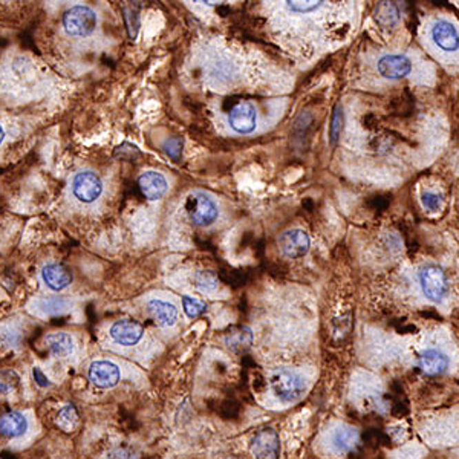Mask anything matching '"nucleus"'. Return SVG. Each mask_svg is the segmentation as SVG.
<instances>
[{
	"mask_svg": "<svg viewBox=\"0 0 459 459\" xmlns=\"http://www.w3.org/2000/svg\"><path fill=\"white\" fill-rule=\"evenodd\" d=\"M3 138H5V130H3V127H2V126H0V144H2Z\"/></svg>",
	"mask_w": 459,
	"mask_h": 459,
	"instance_id": "nucleus-34",
	"label": "nucleus"
},
{
	"mask_svg": "<svg viewBox=\"0 0 459 459\" xmlns=\"http://www.w3.org/2000/svg\"><path fill=\"white\" fill-rule=\"evenodd\" d=\"M45 342H46L48 347H50V351L52 352V356H55V357L65 358V357L72 356L75 351L74 338L66 332L50 334V336L45 338Z\"/></svg>",
	"mask_w": 459,
	"mask_h": 459,
	"instance_id": "nucleus-19",
	"label": "nucleus"
},
{
	"mask_svg": "<svg viewBox=\"0 0 459 459\" xmlns=\"http://www.w3.org/2000/svg\"><path fill=\"white\" fill-rule=\"evenodd\" d=\"M252 451L256 458L261 459H273L280 455V440L274 429L267 427L257 432L253 440Z\"/></svg>",
	"mask_w": 459,
	"mask_h": 459,
	"instance_id": "nucleus-11",
	"label": "nucleus"
},
{
	"mask_svg": "<svg viewBox=\"0 0 459 459\" xmlns=\"http://www.w3.org/2000/svg\"><path fill=\"white\" fill-rule=\"evenodd\" d=\"M138 187L144 196L150 201L161 199L169 189L165 178L158 172H144L138 179Z\"/></svg>",
	"mask_w": 459,
	"mask_h": 459,
	"instance_id": "nucleus-13",
	"label": "nucleus"
},
{
	"mask_svg": "<svg viewBox=\"0 0 459 459\" xmlns=\"http://www.w3.org/2000/svg\"><path fill=\"white\" fill-rule=\"evenodd\" d=\"M121 378L120 367L112 361L96 360L89 366V380L96 387L109 389L116 386V382Z\"/></svg>",
	"mask_w": 459,
	"mask_h": 459,
	"instance_id": "nucleus-9",
	"label": "nucleus"
},
{
	"mask_svg": "<svg viewBox=\"0 0 459 459\" xmlns=\"http://www.w3.org/2000/svg\"><path fill=\"white\" fill-rule=\"evenodd\" d=\"M309 236L303 229H288L280 234L279 248L289 259H300L309 252Z\"/></svg>",
	"mask_w": 459,
	"mask_h": 459,
	"instance_id": "nucleus-8",
	"label": "nucleus"
},
{
	"mask_svg": "<svg viewBox=\"0 0 459 459\" xmlns=\"http://www.w3.org/2000/svg\"><path fill=\"white\" fill-rule=\"evenodd\" d=\"M183 308H184V312L187 314V317L196 318L201 314H204L205 309H207V305H205V302L201 300V298L192 297V296H184Z\"/></svg>",
	"mask_w": 459,
	"mask_h": 459,
	"instance_id": "nucleus-26",
	"label": "nucleus"
},
{
	"mask_svg": "<svg viewBox=\"0 0 459 459\" xmlns=\"http://www.w3.org/2000/svg\"><path fill=\"white\" fill-rule=\"evenodd\" d=\"M147 308L150 311L152 317L161 326H173L178 320V309L173 303L159 300V298H153V300L149 302Z\"/></svg>",
	"mask_w": 459,
	"mask_h": 459,
	"instance_id": "nucleus-17",
	"label": "nucleus"
},
{
	"mask_svg": "<svg viewBox=\"0 0 459 459\" xmlns=\"http://www.w3.org/2000/svg\"><path fill=\"white\" fill-rule=\"evenodd\" d=\"M32 375H34V380H36V382L40 387H50L51 386V381L48 380L46 375L41 372L39 367H36V369L32 371Z\"/></svg>",
	"mask_w": 459,
	"mask_h": 459,
	"instance_id": "nucleus-31",
	"label": "nucleus"
},
{
	"mask_svg": "<svg viewBox=\"0 0 459 459\" xmlns=\"http://www.w3.org/2000/svg\"><path fill=\"white\" fill-rule=\"evenodd\" d=\"M357 430L352 427L343 426L340 427L332 436V442L337 450L340 451H347L351 450L357 444Z\"/></svg>",
	"mask_w": 459,
	"mask_h": 459,
	"instance_id": "nucleus-21",
	"label": "nucleus"
},
{
	"mask_svg": "<svg viewBox=\"0 0 459 459\" xmlns=\"http://www.w3.org/2000/svg\"><path fill=\"white\" fill-rule=\"evenodd\" d=\"M229 127L238 134H252L257 124V114L252 103L241 101L229 110L228 114Z\"/></svg>",
	"mask_w": 459,
	"mask_h": 459,
	"instance_id": "nucleus-7",
	"label": "nucleus"
},
{
	"mask_svg": "<svg viewBox=\"0 0 459 459\" xmlns=\"http://www.w3.org/2000/svg\"><path fill=\"white\" fill-rule=\"evenodd\" d=\"M185 212L194 225L208 227L218 219L216 203L203 192H193L185 201Z\"/></svg>",
	"mask_w": 459,
	"mask_h": 459,
	"instance_id": "nucleus-3",
	"label": "nucleus"
},
{
	"mask_svg": "<svg viewBox=\"0 0 459 459\" xmlns=\"http://www.w3.org/2000/svg\"><path fill=\"white\" fill-rule=\"evenodd\" d=\"M181 150H183V140L181 138H172V140L165 143V152L176 161L181 156Z\"/></svg>",
	"mask_w": 459,
	"mask_h": 459,
	"instance_id": "nucleus-30",
	"label": "nucleus"
},
{
	"mask_svg": "<svg viewBox=\"0 0 459 459\" xmlns=\"http://www.w3.org/2000/svg\"><path fill=\"white\" fill-rule=\"evenodd\" d=\"M144 336V328L141 323L135 322V320H120L112 325L110 328V337L114 342L123 346H134L136 345Z\"/></svg>",
	"mask_w": 459,
	"mask_h": 459,
	"instance_id": "nucleus-12",
	"label": "nucleus"
},
{
	"mask_svg": "<svg viewBox=\"0 0 459 459\" xmlns=\"http://www.w3.org/2000/svg\"><path fill=\"white\" fill-rule=\"evenodd\" d=\"M421 201H422V205L429 208V210H440L441 205H442V198L440 196V194H435V193H424L422 196H421Z\"/></svg>",
	"mask_w": 459,
	"mask_h": 459,
	"instance_id": "nucleus-29",
	"label": "nucleus"
},
{
	"mask_svg": "<svg viewBox=\"0 0 459 459\" xmlns=\"http://www.w3.org/2000/svg\"><path fill=\"white\" fill-rule=\"evenodd\" d=\"M430 39L434 45L442 52H456L459 51V31L458 28L447 22V20H438L430 28Z\"/></svg>",
	"mask_w": 459,
	"mask_h": 459,
	"instance_id": "nucleus-6",
	"label": "nucleus"
},
{
	"mask_svg": "<svg viewBox=\"0 0 459 459\" xmlns=\"http://www.w3.org/2000/svg\"><path fill=\"white\" fill-rule=\"evenodd\" d=\"M34 306H36V309L41 312V314L55 316L66 311L69 308V303L61 297H48V298H40V300L34 303Z\"/></svg>",
	"mask_w": 459,
	"mask_h": 459,
	"instance_id": "nucleus-22",
	"label": "nucleus"
},
{
	"mask_svg": "<svg viewBox=\"0 0 459 459\" xmlns=\"http://www.w3.org/2000/svg\"><path fill=\"white\" fill-rule=\"evenodd\" d=\"M418 365L420 369L424 374L430 375V377H435V375H441L447 371L449 358L440 351L429 349L426 352H422V356L418 360Z\"/></svg>",
	"mask_w": 459,
	"mask_h": 459,
	"instance_id": "nucleus-15",
	"label": "nucleus"
},
{
	"mask_svg": "<svg viewBox=\"0 0 459 459\" xmlns=\"http://www.w3.org/2000/svg\"><path fill=\"white\" fill-rule=\"evenodd\" d=\"M378 72L387 80L405 79L412 71V61L402 54H389L378 60Z\"/></svg>",
	"mask_w": 459,
	"mask_h": 459,
	"instance_id": "nucleus-10",
	"label": "nucleus"
},
{
	"mask_svg": "<svg viewBox=\"0 0 459 459\" xmlns=\"http://www.w3.org/2000/svg\"><path fill=\"white\" fill-rule=\"evenodd\" d=\"M389 203H391V199H387V196H385V198L378 196L374 199V207L378 208V210H385V208L389 205Z\"/></svg>",
	"mask_w": 459,
	"mask_h": 459,
	"instance_id": "nucleus-32",
	"label": "nucleus"
},
{
	"mask_svg": "<svg viewBox=\"0 0 459 459\" xmlns=\"http://www.w3.org/2000/svg\"><path fill=\"white\" fill-rule=\"evenodd\" d=\"M225 345L234 354L247 352L253 345V332L247 326H236L225 336Z\"/></svg>",
	"mask_w": 459,
	"mask_h": 459,
	"instance_id": "nucleus-16",
	"label": "nucleus"
},
{
	"mask_svg": "<svg viewBox=\"0 0 459 459\" xmlns=\"http://www.w3.org/2000/svg\"><path fill=\"white\" fill-rule=\"evenodd\" d=\"M204 3L207 5H210V6H218V5H222L225 2V0H203Z\"/></svg>",
	"mask_w": 459,
	"mask_h": 459,
	"instance_id": "nucleus-33",
	"label": "nucleus"
},
{
	"mask_svg": "<svg viewBox=\"0 0 459 459\" xmlns=\"http://www.w3.org/2000/svg\"><path fill=\"white\" fill-rule=\"evenodd\" d=\"M28 430V420L23 414L10 412L0 418V434L8 438H19Z\"/></svg>",
	"mask_w": 459,
	"mask_h": 459,
	"instance_id": "nucleus-18",
	"label": "nucleus"
},
{
	"mask_svg": "<svg viewBox=\"0 0 459 459\" xmlns=\"http://www.w3.org/2000/svg\"><path fill=\"white\" fill-rule=\"evenodd\" d=\"M325 0H287V6L294 14H311L323 5Z\"/></svg>",
	"mask_w": 459,
	"mask_h": 459,
	"instance_id": "nucleus-25",
	"label": "nucleus"
},
{
	"mask_svg": "<svg viewBox=\"0 0 459 459\" xmlns=\"http://www.w3.org/2000/svg\"><path fill=\"white\" fill-rule=\"evenodd\" d=\"M343 130V110L340 106H336L334 109V115H332V121H331V129H329V141L331 145H337L340 135H342Z\"/></svg>",
	"mask_w": 459,
	"mask_h": 459,
	"instance_id": "nucleus-27",
	"label": "nucleus"
},
{
	"mask_svg": "<svg viewBox=\"0 0 459 459\" xmlns=\"http://www.w3.org/2000/svg\"><path fill=\"white\" fill-rule=\"evenodd\" d=\"M420 283L424 296L435 303L442 302L449 294V279L444 269L427 263L420 269Z\"/></svg>",
	"mask_w": 459,
	"mask_h": 459,
	"instance_id": "nucleus-4",
	"label": "nucleus"
},
{
	"mask_svg": "<svg viewBox=\"0 0 459 459\" xmlns=\"http://www.w3.org/2000/svg\"><path fill=\"white\" fill-rule=\"evenodd\" d=\"M375 20L381 28H395L400 22V11L396 8V5L391 0H381V2L377 5L375 8Z\"/></svg>",
	"mask_w": 459,
	"mask_h": 459,
	"instance_id": "nucleus-20",
	"label": "nucleus"
},
{
	"mask_svg": "<svg viewBox=\"0 0 459 459\" xmlns=\"http://www.w3.org/2000/svg\"><path fill=\"white\" fill-rule=\"evenodd\" d=\"M194 283L204 293H213L219 287V276L214 271H199L194 276Z\"/></svg>",
	"mask_w": 459,
	"mask_h": 459,
	"instance_id": "nucleus-23",
	"label": "nucleus"
},
{
	"mask_svg": "<svg viewBox=\"0 0 459 459\" xmlns=\"http://www.w3.org/2000/svg\"><path fill=\"white\" fill-rule=\"evenodd\" d=\"M19 386V375L12 371L0 372V392H11Z\"/></svg>",
	"mask_w": 459,
	"mask_h": 459,
	"instance_id": "nucleus-28",
	"label": "nucleus"
},
{
	"mask_svg": "<svg viewBox=\"0 0 459 459\" xmlns=\"http://www.w3.org/2000/svg\"><path fill=\"white\" fill-rule=\"evenodd\" d=\"M99 25L96 12L86 5H75L66 10L61 17V26L69 37L81 39L94 34Z\"/></svg>",
	"mask_w": 459,
	"mask_h": 459,
	"instance_id": "nucleus-1",
	"label": "nucleus"
},
{
	"mask_svg": "<svg viewBox=\"0 0 459 459\" xmlns=\"http://www.w3.org/2000/svg\"><path fill=\"white\" fill-rule=\"evenodd\" d=\"M41 280L52 291L65 289L72 282L71 271L59 263H50L41 269Z\"/></svg>",
	"mask_w": 459,
	"mask_h": 459,
	"instance_id": "nucleus-14",
	"label": "nucleus"
},
{
	"mask_svg": "<svg viewBox=\"0 0 459 459\" xmlns=\"http://www.w3.org/2000/svg\"><path fill=\"white\" fill-rule=\"evenodd\" d=\"M72 193L83 204L94 203L103 193V183L100 176L89 170L76 173L72 181Z\"/></svg>",
	"mask_w": 459,
	"mask_h": 459,
	"instance_id": "nucleus-5",
	"label": "nucleus"
},
{
	"mask_svg": "<svg viewBox=\"0 0 459 459\" xmlns=\"http://www.w3.org/2000/svg\"><path fill=\"white\" fill-rule=\"evenodd\" d=\"M271 387L283 402H294L305 395L306 381L294 371L277 369L271 375Z\"/></svg>",
	"mask_w": 459,
	"mask_h": 459,
	"instance_id": "nucleus-2",
	"label": "nucleus"
},
{
	"mask_svg": "<svg viewBox=\"0 0 459 459\" xmlns=\"http://www.w3.org/2000/svg\"><path fill=\"white\" fill-rule=\"evenodd\" d=\"M57 424L61 430H65V432H71V430H74L76 424H79V414H76L75 407L65 406L61 409L57 416Z\"/></svg>",
	"mask_w": 459,
	"mask_h": 459,
	"instance_id": "nucleus-24",
	"label": "nucleus"
}]
</instances>
